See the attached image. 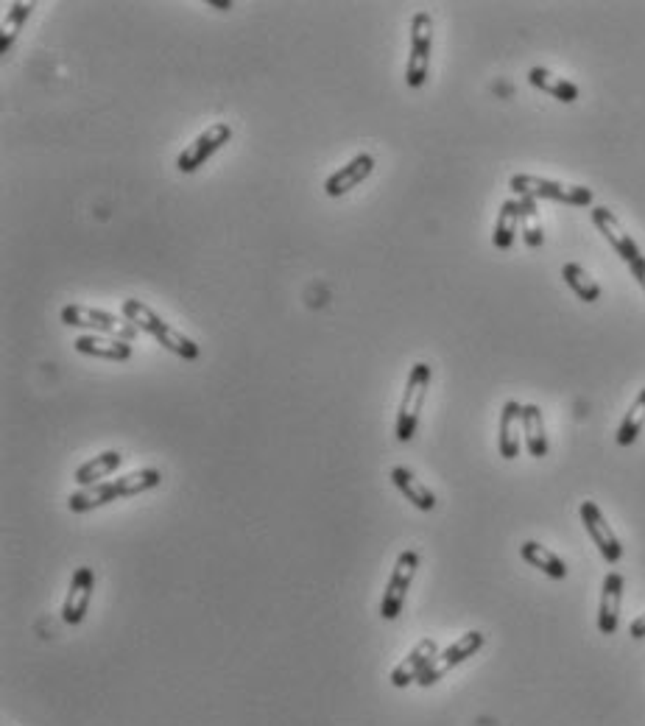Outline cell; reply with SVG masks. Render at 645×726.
I'll return each mask as SVG.
<instances>
[{
    "label": "cell",
    "mask_w": 645,
    "mask_h": 726,
    "mask_svg": "<svg viewBox=\"0 0 645 726\" xmlns=\"http://www.w3.org/2000/svg\"><path fill=\"white\" fill-rule=\"evenodd\" d=\"M162 484V472L154 470V467H146V470H135L129 475H121L118 481H104V484L87 486V489H79L73 492L68 498V509L73 514H84V511H93L98 506H107V503H115L118 498H135V495H143V492H151Z\"/></svg>",
    "instance_id": "6da1fadb"
},
{
    "label": "cell",
    "mask_w": 645,
    "mask_h": 726,
    "mask_svg": "<svg viewBox=\"0 0 645 726\" xmlns=\"http://www.w3.org/2000/svg\"><path fill=\"white\" fill-rule=\"evenodd\" d=\"M121 313L129 319V322L135 324L137 330H143L148 336L154 338L160 347H165L168 352H174L179 358H185V361H196L202 350H199V344L193 341L190 336L185 333H179L176 327L165 322L162 316H157L154 310L148 308L146 302H140V299H123L121 305Z\"/></svg>",
    "instance_id": "7a4b0ae2"
},
{
    "label": "cell",
    "mask_w": 645,
    "mask_h": 726,
    "mask_svg": "<svg viewBox=\"0 0 645 726\" xmlns=\"http://www.w3.org/2000/svg\"><path fill=\"white\" fill-rule=\"evenodd\" d=\"M59 319H62V324H68V327L90 330L93 336H112L121 338V341H129V344L140 336V330L123 313H109V310L76 305V302H70V305L59 310Z\"/></svg>",
    "instance_id": "3957f363"
},
{
    "label": "cell",
    "mask_w": 645,
    "mask_h": 726,
    "mask_svg": "<svg viewBox=\"0 0 645 726\" xmlns=\"http://www.w3.org/2000/svg\"><path fill=\"white\" fill-rule=\"evenodd\" d=\"M430 366L428 363H414L408 372V383H405L403 400H400V411H397V422H394V436L397 442H411L417 436L419 417L428 400L430 389Z\"/></svg>",
    "instance_id": "277c9868"
},
{
    "label": "cell",
    "mask_w": 645,
    "mask_h": 726,
    "mask_svg": "<svg viewBox=\"0 0 645 726\" xmlns=\"http://www.w3.org/2000/svg\"><path fill=\"white\" fill-rule=\"evenodd\" d=\"M509 188L523 199H551V202L570 204V207H590L592 204V190L584 185H565V182H553L545 176L534 174H514L509 179Z\"/></svg>",
    "instance_id": "5b68a950"
},
{
    "label": "cell",
    "mask_w": 645,
    "mask_h": 726,
    "mask_svg": "<svg viewBox=\"0 0 645 726\" xmlns=\"http://www.w3.org/2000/svg\"><path fill=\"white\" fill-rule=\"evenodd\" d=\"M430 48H433V17L428 12H419L411 20V54L405 65V84L411 90H419L428 81Z\"/></svg>",
    "instance_id": "8992f818"
},
{
    "label": "cell",
    "mask_w": 645,
    "mask_h": 726,
    "mask_svg": "<svg viewBox=\"0 0 645 726\" xmlns=\"http://www.w3.org/2000/svg\"><path fill=\"white\" fill-rule=\"evenodd\" d=\"M419 567V553L414 548H405L397 562H394V570H391L389 584H386V592H383V604H380V618L383 620H397L400 612L405 606V595L411 590V581H414V573Z\"/></svg>",
    "instance_id": "52a82bcc"
},
{
    "label": "cell",
    "mask_w": 645,
    "mask_h": 726,
    "mask_svg": "<svg viewBox=\"0 0 645 726\" xmlns=\"http://www.w3.org/2000/svg\"><path fill=\"white\" fill-rule=\"evenodd\" d=\"M484 643H486V637L481 632H467L464 637H458L453 646H447L444 651L436 654V659H433L428 668H425V673L419 676L417 685L419 687L436 685L439 679H444V676L453 671L456 665H461L464 659L475 657V654L484 648Z\"/></svg>",
    "instance_id": "ba28073f"
},
{
    "label": "cell",
    "mask_w": 645,
    "mask_h": 726,
    "mask_svg": "<svg viewBox=\"0 0 645 726\" xmlns=\"http://www.w3.org/2000/svg\"><path fill=\"white\" fill-rule=\"evenodd\" d=\"M229 137H232V126L229 123H210V129H204L202 135L196 137L190 146L182 148V154L176 160V168L182 174H196L204 162L227 146Z\"/></svg>",
    "instance_id": "9c48e42d"
},
{
    "label": "cell",
    "mask_w": 645,
    "mask_h": 726,
    "mask_svg": "<svg viewBox=\"0 0 645 726\" xmlns=\"http://www.w3.org/2000/svg\"><path fill=\"white\" fill-rule=\"evenodd\" d=\"M581 523L587 528V534L590 539L595 542V548L601 551L609 565H618L620 556H623V545H620L618 534L612 531V525L606 523V517L601 514L598 509V503H592V500H584L581 503Z\"/></svg>",
    "instance_id": "30bf717a"
},
{
    "label": "cell",
    "mask_w": 645,
    "mask_h": 726,
    "mask_svg": "<svg viewBox=\"0 0 645 726\" xmlns=\"http://www.w3.org/2000/svg\"><path fill=\"white\" fill-rule=\"evenodd\" d=\"M590 216H592V224L601 229V235H604L606 241H609V246L618 252V257L626 260V266H632V263H637V260L643 257V252H640V246L634 243L632 235L620 227L618 218L612 216L606 207H592Z\"/></svg>",
    "instance_id": "8fae6325"
},
{
    "label": "cell",
    "mask_w": 645,
    "mask_h": 726,
    "mask_svg": "<svg viewBox=\"0 0 645 726\" xmlns=\"http://www.w3.org/2000/svg\"><path fill=\"white\" fill-rule=\"evenodd\" d=\"M93 590H95V570L93 567H79L70 579V590L68 598H65V606H62V620L68 626H79L84 615H87V606L93 601Z\"/></svg>",
    "instance_id": "7c38bea8"
},
{
    "label": "cell",
    "mask_w": 645,
    "mask_h": 726,
    "mask_svg": "<svg viewBox=\"0 0 645 726\" xmlns=\"http://www.w3.org/2000/svg\"><path fill=\"white\" fill-rule=\"evenodd\" d=\"M375 171V157L372 154H358V157H352L344 168H338L336 174L327 176V182H324V193L330 196V199H341L344 193H350L361 185L366 176Z\"/></svg>",
    "instance_id": "4fadbf2b"
},
{
    "label": "cell",
    "mask_w": 645,
    "mask_h": 726,
    "mask_svg": "<svg viewBox=\"0 0 645 726\" xmlns=\"http://www.w3.org/2000/svg\"><path fill=\"white\" fill-rule=\"evenodd\" d=\"M620 606H623V576L618 570L606 573L601 587V604H598V632L615 634L620 626Z\"/></svg>",
    "instance_id": "5bb4252c"
},
{
    "label": "cell",
    "mask_w": 645,
    "mask_h": 726,
    "mask_svg": "<svg viewBox=\"0 0 645 726\" xmlns=\"http://www.w3.org/2000/svg\"><path fill=\"white\" fill-rule=\"evenodd\" d=\"M439 654V646H436V640L433 637H425V640H419L417 648L408 654V657L391 671V685L394 687H408L411 682H419V676L425 673L430 662L436 659Z\"/></svg>",
    "instance_id": "9a60e30c"
},
{
    "label": "cell",
    "mask_w": 645,
    "mask_h": 726,
    "mask_svg": "<svg viewBox=\"0 0 645 726\" xmlns=\"http://www.w3.org/2000/svg\"><path fill=\"white\" fill-rule=\"evenodd\" d=\"M73 347H76V352H81V355L101 358V361L126 363L132 358V344L112 336H93V333H90V336H79L73 341Z\"/></svg>",
    "instance_id": "2e32d148"
},
{
    "label": "cell",
    "mask_w": 645,
    "mask_h": 726,
    "mask_svg": "<svg viewBox=\"0 0 645 726\" xmlns=\"http://www.w3.org/2000/svg\"><path fill=\"white\" fill-rule=\"evenodd\" d=\"M520 436H523V405L517 400H509L500 411V456L509 458V461L520 456Z\"/></svg>",
    "instance_id": "e0dca14e"
},
{
    "label": "cell",
    "mask_w": 645,
    "mask_h": 726,
    "mask_svg": "<svg viewBox=\"0 0 645 726\" xmlns=\"http://www.w3.org/2000/svg\"><path fill=\"white\" fill-rule=\"evenodd\" d=\"M123 464V456L118 450H107V453H98L95 458L90 461H84L76 475H73V481L81 486V489H87V486H95V484H104L107 478H112L115 472L121 470Z\"/></svg>",
    "instance_id": "ac0fdd59"
},
{
    "label": "cell",
    "mask_w": 645,
    "mask_h": 726,
    "mask_svg": "<svg viewBox=\"0 0 645 726\" xmlns=\"http://www.w3.org/2000/svg\"><path fill=\"white\" fill-rule=\"evenodd\" d=\"M391 484L397 486V489L403 492V498L411 500L419 511L436 509V495H433V489H428V486L422 484L408 467H394V470H391Z\"/></svg>",
    "instance_id": "d6986e66"
},
{
    "label": "cell",
    "mask_w": 645,
    "mask_h": 726,
    "mask_svg": "<svg viewBox=\"0 0 645 726\" xmlns=\"http://www.w3.org/2000/svg\"><path fill=\"white\" fill-rule=\"evenodd\" d=\"M528 84L531 87H537L542 93L553 95L556 101H562V104H573L578 101V87L573 81L562 79V76H556L551 70L545 68H531L528 70Z\"/></svg>",
    "instance_id": "ffe728a7"
},
{
    "label": "cell",
    "mask_w": 645,
    "mask_h": 726,
    "mask_svg": "<svg viewBox=\"0 0 645 726\" xmlns=\"http://www.w3.org/2000/svg\"><path fill=\"white\" fill-rule=\"evenodd\" d=\"M520 556H523L528 565L542 570V573H545V576H551V579H556V581L567 579L565 562H562V559H559L551 548H545V545H539V542H531V539L523 542V545H520Z\"/></svg>",
    "instance_id": "44dd1931"
},
{
    "label": "cell",
    "mask_w": 645,
    "mask_h": 726,
    "mask_svg": "<svg viewBox=\"0 0 645 726\" xmlns=\"http://www.w3.org/2000/svg\"><path fill=\"white\" fill-rule=\"evenodd\" d=\"M523 436H525V447H528L531 456L534 458L548 456V433H545V419H542L539 405L534 403L523 405Z\"/></svg>",
    "instance_id": "7402d4cb"
},
{
    "label": "cell",
    "mask_w": 645,
    "mask_h": 726,
    "mask_svg": "<svg viewBox=\"0 0 645 726\" xmlns=\"http://www.w3.org/2000/svg\"><path fill=\"white\" fill-rule=\"evenodd\" d=\"M517 229H520V199H506L500 204L498 213V224H495V235H492V243L498 246L500 252H509L514 246V238H517Z\"/></svg>",
    "instance_id": "603a6c76"
},
{
    "label": "cell",
    "mask_w": 645,
    "mask_h": 726,
    "mask_svg": "<svg viewBox=\"0 0 645 726\" xmlns=\"http://www.w3.org/2000/svg\"><path fill=\"white\" fill-rule=\"evenodd\" d=\"M31 12H34V3H9V12L3 17V31H0V54L9 56Z\"/></svg>",
    "instance_id": "cb8c5ba5"
},
{
    "label": "cell",
    "mask_w": 645,
    "mask_h": 726,
    "mask_svg": "<svg viewBox=\"0 0 645 726\" xmlns=\"http://www.w3.org/2000/svg\"><path fill=\"white\" fill-rule=\"evenodd\" d=\"M520 227H523V241L531 249H539L545 243V229H542V218H539V207L534 199L523 196L520 199Z\"/></svg>",
    "instance_id": "d4e9b609"
},
{
    "label": "cell",
    "mask_w": 645,
    "mask_h": 726,
    "mask_svg": "<svg viewBox=\"0 0 645 726\" xmlns=\"http://www.w3.org/2000/svg\"><path fill=\"white\" fill-rule=\"evenodd\" d=\"M562 277H565V283L573 288V294H576L581 302H598V299H601V285L595 283L590 274L581 269L578 263H565V266H562Z\"/></svg>",
    "instance_id": "484cf974"
},
{
    "label": "cell",
    "mask_w": 645,
    "mask_h": 726,
    "mask_svg": "<svg viewBox=\"0 0 645 726\" xmlns=\"http://www.w3.org/2000/svg\"><path fill=\"white\" fill-rule=\"evenodd\" d=\"M643 428H645V389L637 394V400H634L632 408H629V414L623 417L615 439H618L620 447H629V444L637 442V436L643 433Z\"/></svg>",
    "instance_id": "4316f807"
},
{
    "label": "cell",
    "mask_w": 645,
    "mask_h": 726,
    "mask_svg": "<svg viewBox=\"0 0 645 726\" xmlns=\"http://www.w3.org/2000/svg\"><path fill=\"white\" fill-rule=\"evenodd\" d=\"M629 271H632L634 280L643 285V291H645V257H640L637 263H632V266H629Z\"/></svg>",
    "instance_id": "83f0119b"
},
{
    "label": "cell",
    "mask_w": 645,
    "mask_h": 726,
    "mask_svg": "<svg viewBox=\"0 0 645 726\" xmlns=\"http://www.w3.org/2000/svg\"><path fill=\"white\" fill-rule=\"evenodd\" d=\"M629 634H632L634 640H643V637H645V615H640V618L632 620V626H629Z\"/></svg>",
    "instance_id": "f1b7e54d"
},
{
    "label": "cell",
    "mask_w": 645,
    "mask_h": 726,
    "mask_svg": "<svg viewBox=\"0 0 645 726\" xmlns=\"http://www.w3.org/2000/svg\"><path fill=\"white\" fill-rule=\"evenodd\" d=\"M213 9H232V3H224V0H207Z\"/></svg>",
    "instance_id": "f546056e"
}]
</instances>
